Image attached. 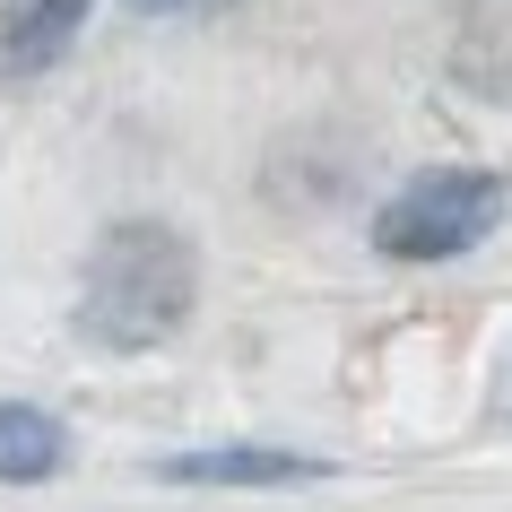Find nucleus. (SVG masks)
Here are the masks:
<instances>
[{
  "label": "nucleus",
  "instance_id": "1",
  "mask_svg": "<svg viewBox=\"0 0 512 512\" xmlns=\"http://www.w3.org/2000/svg\"><path fill=\"white\" fill-rule=\"evenodd\" d=\"M191 296H200V252L157 217H131L87 252L79 330L96 348H157L191 322Z\"/></svg>",
  "mask_w": 512,
  "mask_h": 512
},
{
  "label": "nucleus",
  "instance_id": "2",
  "mask_svg": "<svg viewBox=\"0 0 512 512\" xmlns=\"http://www.w3.org/2000/svg\"><path fill=\"white\" fill-rule=\"evenodd\" d=\"M504 226V174L478 165H426L374 209V252L382 261H460Z\"/></svg>",
  "mask_w": 512,
  "mask_h": 512
},
{
  "label": "nucleus",
  "instance_id": "3",
  "mask_svg": "<svg viewBox=\"0 0 512 512\" xmlns=\"http://www.w3.org/2000/svg\"><path fill=\"white\" fill-rule=\"evenodd\" d=\"M157 478L165 486H313V478H330V460L261 452V443H217V452H174Z\"/></svg>",
  "mask_w": 512,
  "mask_h": 512
},
{
  "label": "nucleus",
  "instance_id": "4",
  "mask_svg": "<svg viewBox=\"0 0 512 512\" xmlns=\"http://www.w3.org/2000/svg\"><path fill=\"white\" fill-rule=\"evenodd\" d=\"M96 0H0V79H35L79 44Z\"/></svg>",
  "mask_w": 512,
  "mask_h": 512
},
{
  "label": "nucleus",
  "instance_id": "5",
  "mask_svg": "<svg viewBox=\"0 0 512 512\" xmlns=\"http://www.w3.org/2000/svg\"><path fill=\"white\" fill-rule=\"evenodd\" d=\"M61 469V426L27 400H0V486H35Z\"/></svg>",
  "mask_w": 512,
  "mask_h": 512
},
{
  "label": "nucleus",
  "instance_id": "6",
  "mask_svg": "<svg viewBox=\"0 0 512 512\" xmlns=\"http://www.w3.org/2000/svg\"><path fill=\"white\" fill-rule=\"evenodd\" d=\"M495 408L512 417V356H504V374H495Z\"/></svg>",
  "mask_w": 512,
  "mask_h": 512
},
{
  "label": "nucleus",
  "instance_id": "7",
  "mask_svg": "<svg viewBox=\"0 0 512 512\" xmlns=\"http://www.w3.org/2000/svg\"><path fill=\"white\" fill-rule=\"evenodd\" d=\"M131 9H148V18H174V9H191V0H131Z\"/></svg>",
  "mask_w": 512,
  "mask_h": 512
}]
</instances>
